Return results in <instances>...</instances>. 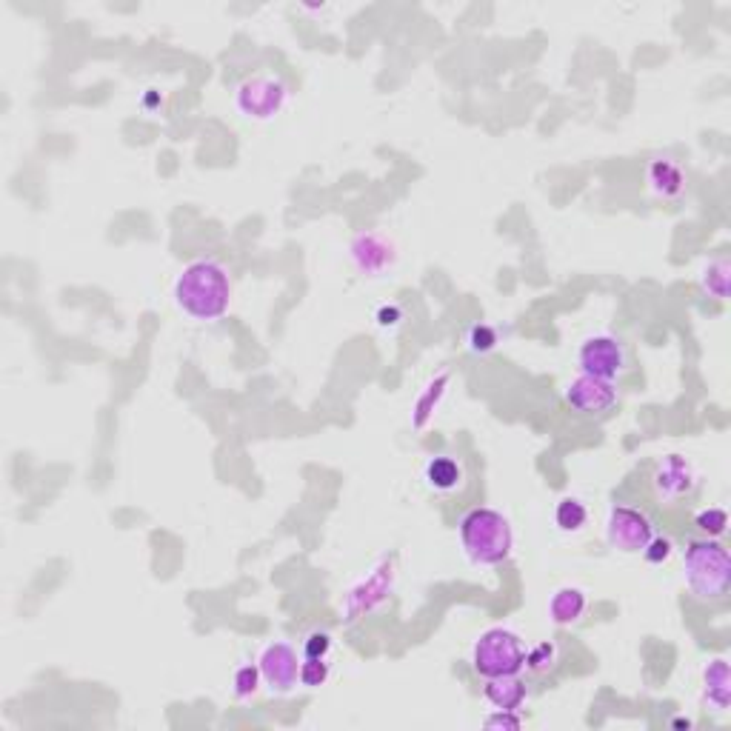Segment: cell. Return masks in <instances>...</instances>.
Wrapping results in <instances>:
<instances>
[{
    "label": "cell",
    "mask_w": 731,
    "mask_h": 731,
    "mask_svg": "<svg viewBox=\"0 0 731 731\" xmlns=\"http://www.w3.org/2000/svg\"><path fill=\"white\" fill-rule=\"evenodd\" d=\"M683 583L692 592V597L703 603L723 600L731 586V563L726 546L717 543L714 537L692 540L683 549Z\"/></svg>",
    "instance_id": "cell-3"
},
{
    "label": "cell",
    "mask_w": 731,
    "mask_h": 731,
    "mask_svg": "<svg viewBox=\"0 0 731 731\" xmlns=\"http://www.w3.org/2000/svg\"><path fill=\"white\" fill-rule=\"evenodd\" d=\"M672 726H674V729H692V720H683V717H677Z\"/></svg>",
    "instance_id": "cell-29"
},
{
    "label": "cell",
    "mask_w": 731,
    "mask_h": 731,
    "mask_svg": "<svg viewBox=\"0 0 731 731\" xmlns=\"http://www.w3.org/2000/svg\"><path fill=\"white\" fill-rule=\"evenodd\" d=\"M557 663V646L554 643H537L532 652H526V669L537 674H546Z\"/></svg>",
    "instance_id": "cell-24"
},
{
    "label": "cell",
    "mask_w": 731,
    "mask_h": 731,
    "mask_svg": "<svg viewBox=\"0 0 731 731\" xmlns=\"http://www.w3.org/2000/svg\"><path fill=\"white\" fill-rule=\"evenodd\" d=\"M694 526L703 534H709V537H720V534L729 529V514H726V509H720V506L703 509V512L694 517Z\"/></svg>",
    "instance_id": "cell-23"
},
{
    "label": "cell",
    "mask_w": 731,
    "mask_h": 731,
    "mask_svg": "<svg viewBox=\"0 0 731 731\" xmlns=\"http://www.w3.org/2000/svg\"><path fill=\"white\" fill-rule=\"evenodd\" d=\"M446 380H449V372H440V375H437L435 380H432V383H429V386L423 389V395L417 397L415 420H412L415 426H423V423L429 420V415L435 412L437 400H440V397H443V392H446V389H443V386H446Z\"/></svg>",
    "instance_id": "cell-19"
},
{
    "label": "cell",
    "mask_w": 731,
    "mask_h": 731,
    "mask_svg": "<svg viewBox=\"0 0 731 731\" xmlns=\"http://www.w3.org/2000/svg\"><path fill=\"white\" fill-rule=\"evenodd\" d=\"M483 726H486V729H520V726H523V720L517 717V712H503V709H494V714H489V717L483 720Z\"/></svg>",
    "instance_id": "cell-27"
},
{
    "label": "cell",
    "mask_w": 731,
    "mask_h": 731,
    "mask_svg": "<svg viewBox=\"0 0 731 731\" xmlns=\"http://www.w3.org/2000/svg\"><path fill=\"white\" fill-rule=\"evenodd\" d=\"M257 669L272 694H289L300 680V660L286 640L269 643L257 657Z\"/></svg>",
    "instance_id": "cell-8"
},
{
    "label": "cell",
    "mask_w": 731,
    "mask_h": 731,
    "mask_svg": "<svg viewBox=\"0 0 731 731\" xmlns=\"http://www.w3.org/2000/svg\"><path fill=\"white\" fill-rule=\"evenodd\" d=\"M332 652V634L312 632L303 640V657H329Z\"/></svg>",
    "instance_id": "cell-26"
},
{
    "label": "cell",
    "mask_w": 731,
    "mask_h": 731,
    "mask_svg": "<svg viewBox=\"0 0 731 731\" xmlns=\"http://www.w3.org/2000/svg\"><path fill=\"white\" fill-rule=\"evenodd\" d=\"M566 403L577 415H606L617 403V386H614V380H603V377H592L580 372L566 386Z\"/></svg>",
    "instance_id": "cell-9"
},
{
    "label": "cell",
    "mask_w": 731,
    "mask_h": 731,
    "mask_svg": "<svg viewBox=\"0 0 731 731\" xmlns=\"http://www.w3.org/2000/svg\"><path fill=\"white\" fill-rule=\"evenodd\" d=\"M674 552V543L669 537H660V534H654L652 540L646 543V549H643V557L652 563V566H660V563H666Z\"/></svg>",
    "instance_id": "cell-25"
},
{
    "label": "cell",
    "mask_w": 731,
    "mask_h": 731,
    "mask_svg": "<svg viewBox=\"0 0 731 731\" xmlns=\"http://www.w3.org/2000/svg\"><path fill=\"white\" fill-rule=\"evenodd\" d=\"M483 697L492 703L494 709L503 712H517L526 703V686L517 674H503V677H489L483 686Z\"/></svg>",
    "instance_id": "cell-15"
},
{
    "label": "cell",
    "mask_w": 731,
    "mask_h": 731,
    "mask_svg": "<svg viewBox=\"0 0 731 731\" xmlns=\"http://www.w3.org/2000/svg\"><path fill=\"white\" fill-rule=\"evenodd\" d=\"M286 98H289V89L283 80L272 78V75H260V78H249L240 83L238 92H235V106L243 118L269 120L286 106Z\"/></svg>",
    "instance_id": "cell-5"
},
{
    "label": "cell",
    "mask_w": 731,
    "mask_h": 731,
    "mask_svg": "<svg viewBox=\"0 0 731 731\" xmlns=\"http://www.w3.org/2000/svg\"><path fill=\"white\" fill-rule=\"evenodd\" d=\"M472 666L486 680L503 674H520L526 669V649L520 634H514L506 626L486 629L472 646Z\"/></svg>",
    "instance_id": "cell-4"
},
{
    "label": "cell",
    "mask_w": 731,
    "mask_h": 731,
    "mask_svg": "<svg viewBox=\"0 0 731 731\" xmlns=\"http://www.w3.org/2000/svg\"><path fill=\"white\" fill-rule=\"evenodd\" d=\"M589 520V512L586 506L577 500V497H563L554 509V523L563 529V532H580Z\"/></svg>",
    "instance_id": "cell-18"
},
{
    "label": "cell",
    "mask_w": 731,
    "mask_h": 731,
    "mask_svg": "<svg viewBox=\"0 0 731 731\" xmlns=\"http://www.w3.org/2000/svg\"><path fill=\"white\" fill-rule=\"evenodd\" d=\"M589 609V594L577 586H560L549 600V617L554 626H572Z\"/></svg>",
    "instance_id": "cell-14"
},
{
    "label": "cell",
    "mask_w": 731,
    "mask_h": 731,
    "mask_svg": "<svg viewBox=\"0 0 731 731\" xmlns=\"http://www.w3.org/2000/svg\"><path fill=\"white\" fill-rule=\"evenodd\" d=\"M172 297L183 315L192 320H218L232 303V280L218 260H192L172 286Z\"/></svg>",
    "instance_id": "cell-1"
},
{
    "label": "cell",
    "mask_w": 731,
    "mask_h": 731,
    "mask_svg": "<svg viewBox=\"0 0 731 731\" xmlns=\"http://www.w3.org/2000/svg\"><path fill=\"white\" fill-rule=\"evenodd\" d=\"M375 320L380 329H395L397 323L403 320V309L397 303H386V306H380L375 312Z\"/></svg>",
    "instance_id": "cell-28"
},
{
    "label": "cell",
    "mask_w": 731,
    "mask_h": 731,
    "mask_svg": "<svg viewBox=\"0 0 731 731\" xmlns=\"http://www.w3.org/2000/svg\"><path fill=\"white\" fill-rule=\"evenodd\" d=\"M329 680V663L326 657H303L300 660V683L306 689H320Z\"/></svg>",
    "instance_id": "cell-22"
},
{
    "label": "cell",
    "mask_w": 731,
    "mask_h": 731,
    "mask_svg": "<svg viewBox=\"0 0 731 731\" xmlns=\"http://www.w3.org/2000/svg\"><path fill=\"white\" fill-rule=\"evenodd\" d=\"M577 363L580 372L592 377H603V380H617L626 372V349L614 335H592L580 343L577 352Z\"/></svg>",
    "instance_id": "cell-7"
},
{
    "label": "cell",
    "mask_w": 731,
    "mask_h": 731,
    "mask_svg": "<svg viewBox=\"0 0 731 731\" xmlns=\"http://www.w3.org/2000/svg\"><path fill=\"white\" fill-rule=\"evenodd\" d=\"M646 178H649V189L657 198H677L683 192V186H686L683 169L672 158H654L649 163Z\"/></svg>",
    "instance_id": "cell-16"
},
{
    "label": "cell",
    "mask_w": 731,
    "mask_h": 731,
    "mask_svg": "<svg viewBox=\"0 0 731 731\" xmlns=\"http://www.w3.org/2000/svg\"><path fill=\"white\" fill-rule=\"evenodd\" d=\"M463 463L452 455H432L423 466V480L426 486L437 494H452L463 486Z\"/></svg>",
    "instance_id": "cell-12"
},
{
    "label": "cell",
    "mask_w": 731,
    "mask_h": 731,
    "mask_svg": "<svg viewBox=\"0 0 731 731\" xmlns=\"http://www.w3.org/2000/svg\"><path fill=\"white\" fill-rule=\"evenodd\" d=\"M352 260H355L360 272L377 275V272H386L392 266L395 252H392V246L380 238V235H360L352 243Z\"/></svg>",
    "instance_id": "cell-13"
},
{
    "label": "cell",
    "mask_w": 731,
    "mask_h": 731,
    "mask_svg": "<svg viewBox=\"0 0 731 731\" xmlns=\"http://www.w3.org/2000/svg\"><path fill=\"white\" fill-rule=\"evenodd\" d=\"M700 283H703V292L717 300H726L729 297V260H709L700 272Z\"/></svg>",
    "instance_id": "cell-17"
},
{
    "label": "cell",
    "mask_w": 731,
    "mask_h": 731,
    "mask_svg": "<svg viewBox=\"0 0 731 731\" xmlns=\"http://www.w3.org/2000/svg\"><path fill=\"white\" fill-rule=\"evenodd\" d=\"M703 703L714 714H726L731 703V677L729 663L723 657H714L703 669Z\"/></svg>",
    "instance_id": "cell-11"
},
{
    "label": "cell",
    "mask_w": 731,
    "mask_h": 731,
    "mask_svg": "<svg viewBox=\"0 0 731 731\" xmlns=\"http://www.w3.org/2000/svg\"><path fill=\"white\" fill-rule=\"evenodd\" d=\"M654 537V523L634 506H612L606 517V540L617 552L637 554Z\"/></svg>",
    "instance_id": "cell-6"
},
{
    "label": "cell",
    "mask_w": 731,
    "mask_h": 731,
    "mask_svg": "<svg viewBox=\"0 0 731 731\" xmlns=\"http://www.w3.org/2000/svg\"><path fill=\"white\" fill-rule=\"evenodd\" d=\"M260 683H263V677H260L257 663H243V666H238L235 674H232V692H235V697H240V700L252 697V694L260 689Z\"/></svg>",
    "instance_id": "cell-20"
},
{
    "label": "cell",
    "mask_w": 731,
    "mask_h": 731,
    "mask_svg": "<svg viewBox=\"0 0 731 731\" xmlns=\"http://www.w3.org/2000/svg\"><path fill=\"white\" fill-rule=\"evenodd\" d=\"M497 332H494L489 323H475L472 329H469V335H466V346H469V352L472 355H492L494 349H497Z\"/></svg>",
    "instance_id": "cell-21"
},
{
    "label": "cell",
    "mask_w": 731,
    "mask_h": 731,
    "mask_svg": "<svg viewBox=\"0 0 731 731\" xmlns=\"http://www.w3.org/2000/svg\"><path fill=\"white\" fill-rule=\"evenodd\" d=\"M694 489V469L686 457L669 455L660 460L657 472H654V492L663 500H677L683 494Z\"/></svg>",
    "instance_id": "cell-10"
},
{
    "label": "cell",
    "mask_w": 731,
    "mask_h": 731,
    "mask_svg": "<svg viewBox=\"0 0 731 731\" xmlns=\"http://www.w3.org/2000/svg\"><path fill=\"white\" fill-rule=\"evenodd\" d=\"M460 549L472 566H503L514 552L512 523L489 506H475L457 523Z\"/></svg>",
    "instance_id": "cell-2"
}]
</instances>
